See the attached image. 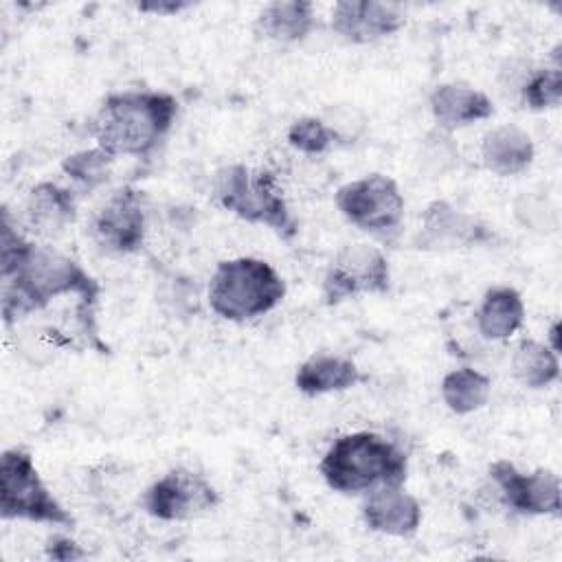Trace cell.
I'll return each mask as SVG.
<instances>
[{"label": "cell", "instance_id": "cell-1", "mask_svg": "<svg viewBox=\"0 0 562 562\" xmlns=\"http://www.w3.org/2000/svg\"><path fill=\"white\" fill-rule=\"evenodd\" d=\"M0 277L4 325L35 314L61 296H75L77 303L94 307L101 294L99 281L72 257L26 239L13 226L7 209L0 228Z\"/></svg>", "mask_w": 562, "mask_h": 562}, {"label": "cell", "instance_id": "cell-2", "mask_svg": "<svg viewBox=\"0 0 562 562\" xmlns=\"http://www.w3.org/2000/svg\"><path fill=\"white\" fill-rule=\"evenodd\" d=\"M178 110V99L162 90L110 92L88 130L97 147L114 158H147L171 132Z\"/></svg>", "mask_w": 562, "mask_h": 562}, {"label": "cell", "instance_id": "cell-3", "mask_svg": "<svg viewBox=\"0 0 562 562\" xmlns=\"http://www.w3.org/2000/svg\"><path fill=\"white\" fill-rule=\"evenodd\" d=\"M318 472L329 490L362 494L382 485H404L408 459L382 435L360 430L338 437L323 454Z\"/></svg>", "mask_w": 562, "mask_h": 562}, {"label": "cell", "instance_id": "cell-4", "mask_svg": "<svg viewBox=\"0 0 562 562\" xmlns=\"http://www.w3.org/2000/svg\"><path fill=\"white\" fill-rule=\"evenodd\" d=\"M215 202L235 217L259 224L290 241L299 233V222L290 211L277 176L261 167L231 162L215 171Z\"/></svg>", "mask_w": 562, "mask_h": 562}, {"label": "cell", "instance_id": "cell-5", "mask_svg": "<svg viewBox=\"0 0 562 562\" xmlns=\"http://www.w3.org/2000/svg\"><path fill=\"white\" fill-rule=\"evenodd\" d=\"M285 296L283 277L257 257L224 259L209 281L211 310L231 323H246L272 312Z\"/></svg>", "mask_w": 562, "mask_h": 562}, {"label": "cell", "instance_id": "cell-6", "mask_svg": "<svg viewBox=\"0 0 562 562\" xmlns=\"http://www.w3.org/2000/svg\"><path fill=\"white\" fill-rule=\"evenodd\" d=\"M0 516L70 529L72 514L53 496L33 457L22 448H7L0 457Z\"/></svg>", "mask_w": 562, "mask_h": 562}, {"label": "cell", "instance_id": "cell-7", "mask_svg": "<svg viewBox=\"0 0 562 562\" xmlns=\"http://www.w3.org/2000/svg\"><path fill=\"white\" fill-rule=\"evenodd\" d=\"M334 202L349 224L375 235L395 231L406 206L397 182L384 173H369L342 184L334 193Z\"/></svg>", "mask_w": 562, "mask_h": 562}, {"label": "cell", "instance_id": "cell-8", "mask_svg": "<svg viewBox=\"0 0 562 562\" xmlns=\"http://www.w3.org/2000/svg\"><path fill=\"white\" fill-rule=\"evenodd\" d=\"M391 290V266L384 252L371 244H347L329 261L323 277L327 305L360 294H386Z\"/></svg>", "mask_w": 562, "mask_h": 562}, {"label": "cell", "instance_id": "cell-9", "mask_svg": "<svg viewBox=\"0 0 562 562\" xmlns=\"http://www.w3.org/2000/svg\"><path fill=\"white\" fill-rule=\"evenodd\" d=\"M220 505V492L206 476L189 468H173L143 494V509L158 520H193Z\"/></svg>", "mask_w": 562, "mask_h": 562}, {"label": "cell", "instance_id": "cell-10", "mask_svg": "<svg viewBox=\"0 0 562 562\" xmlns=\"http://www.w3.org/2000/svg\"><path fill=\"white\" fill-rule=\"evenodd\" d=\"M496 233L481 217L457 209L448 200H432L413 237V246L424 252H454L492 244Z\"/></svg>", "mask_w": 562, "mask_h": 562}, {"label": "cell", "instance_id": "cell-11", "mask_svg": "<svg viewBox=\"0 0 562 562\" xmlns=\"http://www.w3.org/2000/svg\"><path fill=\"white\" fill-rule=\"evenodd\" d=\"M490 479L501 501L514 512L529 516H560V476L538 468L520 472L512 461L498 459L490 465Z\"/></svg>", "mask_w": 562, "mask_h": 562}, {"label": "cell", "instance_id": "cell-12", "mask_svg": "<svg viewBox=\"0 0 562 562\" xmlns=\"http://www.w3.org/2000/svg\"><path fill=\"white\" fill-rule=\"evenodd\" d=\"M92 235L101 248L114 255L140 250L147 235L143 193L130 184L116 189L94 213Z\"/></svg>", "mask_w": 562, "mask_h": 562}, {"label": "cell", "instance_id": "cell-13", "mask_svg": "<svg viewBox=\"0 0 562 562\" xmlns=\"http://www.w3.org/2000/svg\"><path fill=\"white\" fill-rule=\"evenodd\" d=\"M406 24V11L395 2L340 0L331 9V31L351 44H371L391 37Z\"/></svg>", "mask_w": 562, "mask_h": 562}, {"label": "cell", "instance_id": "cell-14", "mask_svg": "<svg viewBox=\"0 0 562 562\" xmlns=\"http://www.w3.org/2000/svg\"><path fill=\"white\" fill-rule=\"evenodd\" d=\"M362 520L375 533L411 538L422 525V505L402 485H382L367 496Z\"/></svg>", "mask_w": 562, "mask_h": 562}, {"label": "cell", "instance_id": "cell-15", "mask_svg": "<svg viewBox=\"0 0 562 562\" xmlns=\"http://www.w3.org/2000/svg\"><path fill=\"white\" fill-rule=\"evenodd\" d=\"M77 220L75 193L57 182H37L24 204V224L37 237L61 235Z\"/></svg>", "mask_w": 562, "mask_h": 562}, {"label": "cell", "instance_id": "cell-16", "mask_svg": "<svg viewBox=\"0 0 562 562\" xmlns=\"http://www.w3.org/2000/svg\"><path fill=\"white\" fill-rule=\"evenodd\" d=\"M430 112L443 132H454L479 121H487L494 114L490 97L468 83H439L430 97Z\"/></svg>", "mask_w": 562, "mask_h": 562}, {"label": "cell", "instance_id": "cell-17", "mask_svg": "<svg viewBox=\"0 0 562 562\" xmlns=\"http://www.w3.org/2000/svg\"><path fill=\"white\" fill-rule=\"evenodd\" d=\"M533 154L536 149L531 136L512 123L492 127L481 140V162L490 173L498 178L527 171L533 162Z\"/></svg>", "mask_w": 562, "mask_h": 562}, {"label": "cell", "instance_id": "cell-18", "mask_svg": "<svg viewBox=\"0 0 562 562\" xmlns=\"http://www.w3.org/2000/svg\"><path fill=\"white\" fill-rule=\"evenodd\" d=\"M364 380L358 364L338 353H314L299 364L294 384L305 395H325L353 389Z\"/></svg>", "mask_w": 562, "mask_h": 562}, {"label": "cell", "instance_id": "cell-19", "mask_svg": "<svg viewBox=\"0 0 562 562\" xmlns=\"http://www.w3.org/2000/svg\"><path fill=\"white\" fill-rule=\"evenodd\" d=\"M316 29V11L307 0H279L266 4L255 18V31L277 44L303 42Z\"/></svg>", "mask_w": 562, "mask_h": 562}, {"label": "cell", "instance_id": "cell-20", "mask_svg": "<svg viewBox=\"0 0 562 562\" xmlns=\"http://www.w3.org/2000/svg\"><path fill=\"white\" fill-rule=\"evenodd\" d=\"M522 296L509 285L490 288L476 307V329L485 340H505L514 336L522 327Z\"/></svg>", "mask_w": 562, "mask_h": 562}, {"label": "cell", "instance_id": "cell-21", "mask_svg": "<svg viewBox=\"0 0 562 562\" xmlns=\"http://www.w3.org/2000/svg\"><path fill=\"white\" fill-rule=\"evenodd\" d=\"M512 373L527 389H544L560 378L558 353L547 342L522 338L512 353Z\"/></svg>", "mask_w": 562, "mask_h": 562}, {"label": "cell", "instance_id": "cell-22", "mask_svg": "<svg viewBox=\"0 0 562 562\" xmlns=\"http://www.w3.org/2000/svg\"><path fill=\"white\" fill-rule=\"evenodd\" d=\"M492 393V382L485 373L461 367L452 369L441 380V400L457 415H470L481 411Z\"/></svg>", "mask_w": 562, "mask_h": 562}, {"label": "cell", "instance_id": "cell-23", "mask_svg": "<svg viewBox=\"0 0 562 562\" xmlns=\"http://www.w3.org/2000/svg\"><path fill=\"white\" fill-rule=\"evenodd\" d=\"M112 162H114V156H110L101 147H92V149H81V151L68 154L61 160V171L70 180H75L79 187L92 191L110 178Z\"/></svg>", "mask_w": 562, "mask_h": 562}, {"label": "cell", "instance_id": "cell-24", "mask_svg": "<svg viewBox=\"0 0 562 562\" xmlns=\"http://www.w3.org/2000/svg\"><path fill=\"white\" fill-rule=\"evenodd\" d=\"M520 101L529 110L558 108L562 101V70L560 64L551 68H533L520 88Z\"/></svg>", "mask_w": 562, "mask_h": 562}, {"label": "cell", "instance_id": "cell-25", "mask_svg": "<svg viewBox=\"0 0 562 562\" xmlns=\"http://www.w3.org/2000/svg\"><path fill=\"white\" fill-rule=\"evenodd\" d=\"M288 143H290V147H294L301 154L321 156L340 140L325 119L301 116L288 127Z\"/></svg>", "mask_w": 562, "mask_h": 562}, {"label": "cell", "instance_id": "cell-26", "mask_svg": "<svg viewBox=\"0 0 562 562\" xmlns=\"http://www.w3.org/2000/svg\"><path fill=\"white\" fill-rule=\"evenodd\" d=\"M46 555L50 560H59V562H66V560H79L86 555V551L68 536H61V533H55L46 540Z\"/></svg>", "mask_w": 562, "mask_h": 562}, {"label": "cell", "instance_id": "cell-27", "mask_svg": "<svg viewBox=\"0 0 562 562\" xmlns=\"http://www.w3.org/2000/svg\"><path fill=\"white\" fill-rule=\"evenodd\" d=\"M191 2L184 0H147V2H138L136 9L140 13H151V15H176L184 9H189Z\"/></svg>", "mask_w": 562, "mask_h": 562}, {"label": "cell", "instance_id": "cell-28", "mask_svg": "<svg viewBox=\"0 0 562 562\" xmlns=\"http://www.w3.org/2000/svg\"><path fill=\"white\" fill-rule=\"evenodd\" d=\"M549 347L555 351V353H560V323L558 321H553V325H551V329H549Z\"/></svg>", "mask_w": 562, "mask_h": 562}]
</instances>
